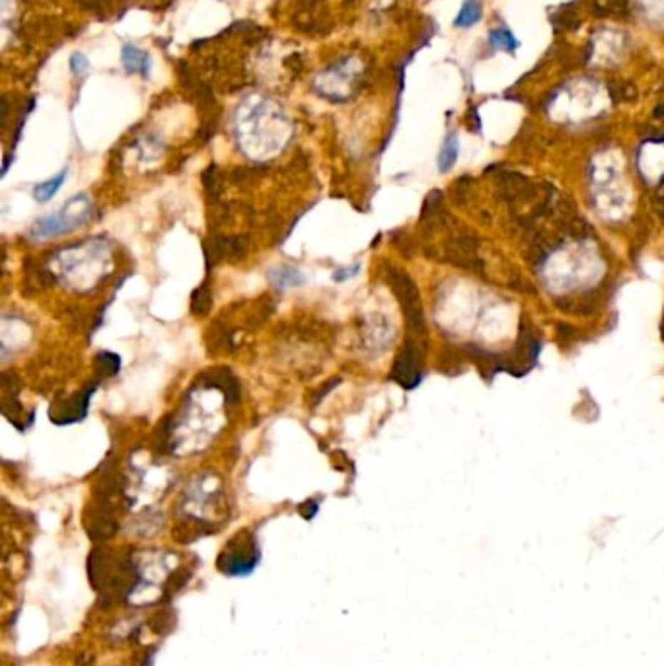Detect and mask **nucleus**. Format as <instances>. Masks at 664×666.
<instances>
[{
	"label": "nucleus",
	"mask_w": 664,
	"mask_h": 666,
	"mask_svg": "<svg viewBox=\"0 0 664 666\" xmlns=\"http://www.w3.org/2000/svg\"><path fill=\"white\" fill-rule=\"evenodd\" d=\"M94 216V205L90 197L84 193L74 195L72 199L64 203L63 207L49 213V215L37 218L36 224L29 230V236L41 242V240H49V238L63 236L69 234L72 230L84 226V222H88Z\"/></svg>",
	"instance_id": "f257e3e1"
},
{
	"label": "nucleus",
	"mask_w": 664,
	"mask_h": 666,
	"mask_svg": "<svg viewBox=\"0 0 664 666\" xmlns=\"http://www.w3.org/2000/svg\"><path fill=\"white\" fill-rule=\"evenodd\" d=\"M386 281L396 294V298L400 301V306L406 316V323L409 331L415 337H423L427 333V323H425V314H423L421 296L419 288L415 285V281L403 273L398 267L390 266L386 269Z\"/></svg>",
	"instance_id": "f03ea898"
},
{
	"label": "nucleus",
	"mask_w": 664,
	"mask_h": 666,
	"mask_svg": "<svg viewBox=\"0 0 664 666\" xmlns=\"http://www.w3.org/2000/svg\"><path fill=\"white\" fill-rule=\"evenodd\" d=\"M479 240L468 232H456L446 240L444 246V261L452 266L470 269V271H483V261L479 258Z\"/></svg>",
	"instance_id": "7ed1b4c3"
},
{
	"label": "nucleus",
	"mask_w": 664,
	"mask_h": 666,
	"mask_svg": "<svg viewBox=\"0 0 664 666\" xmlns=\"http://www.w3.org/2000/svg\"><path fill=\"white\" fill-rule=\"evenodd\" d=\"M423 378V366H421V355H419V345L415 343L413 339H407L401 351L398 353V357L393 360L392 373H390V380H393L396 384H400L406 390H413L421 384Z\"/></svg>",
	"instance_id": "20e7f679"
},
{
	"label": "nucleus",
	"mask_w": 664,
	"mask_h": 666,
	"mask_svg": "<svg viewBox=\"0 0 664 666\" xmlns=\"http://www.w3.org/2000/svg\"><path fill=\"white\" fill-rule=\"evenodd\" d=\"M257 557H259V553H257L256 544L250 536H246V540L236 538V542L232 540L228 548L222 552L218 565L224 573L242 575L253 569Z\"/></svg>",
	"instance_id": "39448f33"
},
{
	"label": "nucleus",
	"mask_w": 664,
	"mask_h": 666,
	"mask_svg": "<svg viewBox=\"0 0 664 666\" xmlns=\"http://www.w3.org/2000/svg\"><path fill=\"white\" fill-rule=\"evenodd\" d=\"M100 382H96L92 386L84 388L82 392L74 394L72 398H64V400H57L49 409L51 421L55 425H71V423L82 421L88 413V405H90V398L96 392Z\"/></svg>",
	"instance_id": "423d86ee"
},
{
	"label": "nucleus",
	"mask_w": 664,
	"mask_h": 666,
	"mask_svg": "<svg viewBox=\"0 0 664 666\" xmlns=\"http://www.w3.org/2000/svg\"><path fill=\"white\" fill-rule=\"evenodd\" d=\"M248 248L246 236H214L207 238L205 242V259H207V269L221 263L226 259L243 258Z\"/></svg>",
	"instance_id": "0eeeda50"
},
{
	"label": "nucleus",
	"mask_w": 664,
	"mask_h": 666,
	"mask_svg": "<svg viewBox=\"0 0 664 666\" xmlns=\"http://www.w3.org/2000/svg\"><path fill=\"white\" fill-rule=\"evenodd\" d=\"M497 195L507 203H526L538 195V186L520 173L505 172L497 178Z\"/></svg>",
	"instance_id": "6e6552de"
},
{
	"label": "nucleus",
	"mask_w": 664,
	"mask_h": 666,
	"mask_svg": "<svg viewBox=\"0 0 664 666\" xmlns=\"http://www.w3.org/2000/svg\"><path fill=\"white\" fill-rule=\"evenodd\" d=\"M267 277H269V283H271L273 287L278 288V291H285V288L291 287H302L306 283L304 273L293 266L273 267L271 271L267 273Z\"/></svg>",
	"instance_id": "1a4fd4ad"
},
{
	"label": "nucleus",
	"mask_w": 664,
	"mask_h": 666,
	"mask_svg": "<svg viewBox=\"0 0 664 666\" xmlns=\"http://www.w3.org/2000/svg\"><path fill=\"white\" fill-rule=\"evenodd\" d=\"M121 61H123V66H125V71H127L129 74H135V72H139V74L144 76V79L150 74V65H152V63H150L149 53L143 49H139V47H135V45H125V47H123Z\"/></svg>",
	"instance_id": "9d476101"
},
{
	"label": "nucleus",
	"mask_w": 664,
	"mask_h": 666,
	"mask_svg": "<svg viewBox=\"0 0 664 666\" xmlns=\"http://www.w3.org/2000/svg\"><path fill=\"white\" fill-rule=\"evenodd\" d=\"M64 179H66V170L59 172L57 176H53V178L47 179V181L37 183V186L34 187V197H36L37 203H47V201L53 199V197L57 195L59 189H61V186L64 183Z\"/></svg>",
	"instance_id": "9b49d317"
},
{
	"label": "nucleus",
	"mask_w": 664,
	"mask_h": 666,
	"mask_svg": "<svg viewBox=\"0 0 664 666\" xmlns=\"http://www.w3.org/2000/svg\"><path fill=\"white\" fill-rule=\"evenodd\" d=\"M121 368V358L117 357L115 353L101 351L96 355V373H98V380L107 378V376H115Z\"/></svg>",
	"instance_id": "f8f14e48"
},
{
	"label": "nucleus",
	"mask_w": 664,
	"mask_h": 666,
	"mask_svg": "<svg viewBox=\"0 0 664 666\" xmlns=\"http://www.w3.org/2000/svg\"><path fill=\"white\" fill-rule=\"evenodd\" d=\"M458 138L456 135H448L446 136V141H444L443 148H441V154H438V170L441 172H448L452 170V166L456 164L458 160Z\"/></svg>",
	"instance_id": "ddd939ff"
},
{
	"label": "nucleus",
	"mask_w": 664,
	"mask_h": 666,
	"mask_svg": "<svg viewBox=\"0 0 664 666\" xmlns=\"http://www.w3.org/2000/svg\"><path fill=\"white\" fill-rule=\"evenodd\" d=\"M479 18H481L479 0H466L462 8H460V12H458L454 24H456L458 28H470V26L479 22Z\"/></svg>",
	"instance_id": "4468645a"
},
{
	"label": "nucleus",
	"mask_w": 664,
	"mask_h": 666,
	"mask_svg": "<svg viewBox=\"0 0 664 666\" xmlns=\"http://www.w3.org/2000/svg\"><path fill=\"white\" fill-rule=\"evenodd\" d=\"M211 306H213L211 287H208V283H203L191 296V312L195 316H207Z\"/></svg>",
	"instance_id": "2eb2a0df"
},
{
	"label": "nucleus",
	"mask_w": 664,
	"mask_h": 666,
	"mask_svg": "<svg viewBox=\"0 0 664 666\" xmlns=\"http://www.w3.org/2000/svg\"><path fill=\"white\" fill-rule=\"evenodd\" d=\"M489 45L493 49L500 51H516L518 47V39L505 28H497L489 31Z\"/></svg>",
	"instance_id": "dca6fc26"
},
{
	"label": "nucleus",
	"mask_w": 664,
	"mask_h": 666,
	"mask_svg": "<svg viewBox=\"0 0 664 666\" xmlns=\"http://www.w3.org/2000/svg\"><path fill=\"white\" fill-rule=\"evenodd\" d=\"M88 66H90V63L86 61V57L82 53H74L71 57V69L74 74H79V76L80 74H84V72L88 71Z\"/></svg>",
	"instance_id": "f3484780"
},
{
	"label": "nucleus",
	"mask_w": 664,
	"mask_h": 666,
	"mask_svg": "<svg viewBox=\"0 0 664 666\" xmlns=\"http://www.w3.org/2000/svg\"><path fill=\"white\" fill-rule=\"evenodd\" d=\"M358 269H361L358 263H355L353 267H345V269H337V271L333 273V281H336V283H341V281L351 279V277H355V275H357Z\"/></svg>",
	"instance_id": "a211bd4d"
}]
</instances>
